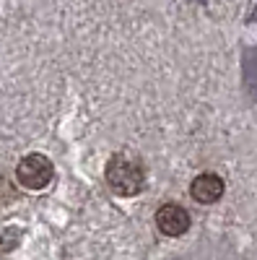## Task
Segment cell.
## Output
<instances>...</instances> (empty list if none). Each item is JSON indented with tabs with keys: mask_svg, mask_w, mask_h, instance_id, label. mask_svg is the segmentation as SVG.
I'll list each match as a JSON object with an SVG mask.
<instances>
[{
	"mask_svg": "<svg viewBox=\"0 0 257 260\" xmlns=\"http://www.w3.org/2000/svg\"><path fill=\"white\" fill-rule=\"evenodd\" d=\"M156 224L166 237H182L190 229V213L179 203H164L156 211Z\"/></svg>",
	"mask_w": 257,
	"mask_h": 260,
	"instance_id": "obj_3",
	"label": "cell"
},
{
	"mask_svg": "<svg viewBox=\"0 0 257 260\" xmlns=\"http://www.w3.org/2000/svg\"><path fill=\"white\" fill-rule=\"evenodd\" d=\"M11 201H16V190H13V185L6 177H0V206H6Z\"/></svg>",
	"mask_w": 257,
	"mask_h": 260,
	"instance_id": "obj_5",
	"label": "cell"
},
{
	"mask_svg": "<svg viewBox=\"0 0 257 260\" xmlns=\"http://www.w3.org/2000/svg\"><path fill=\"white\" fill-rule=\"evenodd\" d=\"M190 195L195 203H203V206H210L221 201L224 195V180L218 175H210V172H205V175H198L195 180H192L190 185Z\"/></svg>",
	"mask_w": 257,
	"mask_h": 260,
	"instance_id": "obj_4",
	"label": "cell"
},
{
	"mask_svg": "<svg viewBox=\"0 0 257 260\" xmlns=\"http://www.w3.org/2000/svg\"><path fill=\"white\" fill-rule=\"evenodd\" d=\"M104 175H106V185H109L117 195H125V198L138 195L145 185V172H143L140 161H135L127 154H115L106 161Z\"/></svg>",
	"mask_w": 257,
	"mask_h": 260,
	"instance_id": "obj_1",
	"label": "cell"
},
{
	"mask_svg": "<svg viewBox=\"0 0 257 260\" xmlns=\"http://www.w3.org/2000/svg\"><path fill=\"white\" fill-rule=\"evenodd\" d=\"M55 175V167L47 156H42V154H29L18 161L16 167V177L18 182L24 185L26 190H42V187H47L50 180Z\"/></svg>",
	"mask_w": 257,
	"mask_h": 260,
	"instance_id": "obj_2",
	"label": "cell"
}]
</instances>
